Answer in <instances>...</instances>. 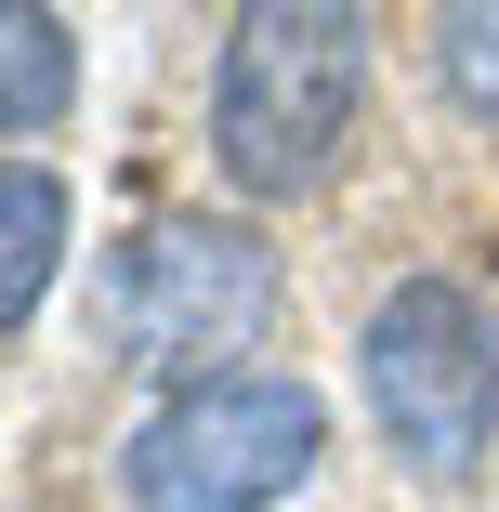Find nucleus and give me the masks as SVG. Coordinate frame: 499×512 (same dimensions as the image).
Listing matches in <instances>:
<instances>
[{
	"mask_svg": "<svg viewBox=\"0 0 499 512\" xmlns=\"http://www.w3.org/2000/svg\"><path fill=\"white\" fill-rule=\"evenodd\" d=\"M355 368H368L381 447L408 460L434 499H460L486 473V447H499V316H486L460 276H394L368 302Z\"/></svg>",
	"mask_w": 499,
	"mask_h": 512,
	"instance_id": "3",
	"label": "nucleus"
},
{
	"mask_svg": "<svg viewBox=\"0 0 499 512\" xmlns=\"http://www.w3.org/2000/svg\"><path fill=\"white\" fill-rule=\"evenodd\" d=\"M66 184L40 171V158H0V342H14L40 302H53V276H66Z\"/></svg>",
	"mask_w": 499,
	"mask_h": 512,
	"instance_id": "5",
	"label": "nucleus"
},
{
	"mask_svg": "<svg viewBox=\"0 0 499 512\" xmlns=\"http://www.w3.org/2000/svg\"><path fill=\"white\" fill-rule=\"evenodd\" d=\"M263 329H276V250L237 211H171L106 263V342L132 368H158L171 394L224 381Z\"/></svg>",
	"mask_w": 499,
	"mask_h": 512,
	"instance_id": "4",
	"label": "nucleus"
},
{
	"mask_svg": "<svg viewBox=\"0 0 499 512\" xmlns=\"http://www.w3.org/2000/svg\"><path fill=\"white\" fill-rule=\"evenodd\" d=\"M368 40L355 0H250L211 66V171L237 197H316L368 106Z\"/></svg>",
	"mask_w": 499,
	"mask_h": 512,
	"instance_id": "1",
	"label": "nucleus"
},
{
	"mask_svg": "<svg viewBox=\"0 0 499 512\" xmlns=\"http://www.w3.org/2000/svg\"><path fill=\"white\" fill-rule=\"evenodd\" d=\"M316 460H329V394L303 368H224L132 421L119 499L132 512H276L289 486H316Z\"/></svg>",
	"mask_w": 499,
	"mask_h": 512,
	"instance_id": "2",
	"label": "nucleus"
},
{
	"mask_svg": "<svg viewBox=\"0 0 499 512\" xmlns=\"http://www.w3.org/2000/svg\"><path fill=\"white\" fill-rule=\"evenodd\" d=\"M434 40V79L460 119H499V0H447V14L421 27Z\"/></svg>",
	"mask_w": 499,
	"mask_h": 512,
	"instance_id": "7",
	"label": "nucleus"
},
{
	"mask_svg": "<svg viewBox=\"0 0 499 512\" xmlns=\"http://www.w3.org/2000/svg\"><path fill=\"white\" fill-rule=\"evenodd\" d=\"M79 106V27L40 0H0V132H53Z\"/></svg>",
	"mask_w": 499,
	"mask_h": 512,
	"instance_id": "6",
	"label": "nucleus"
}]
</instances>
